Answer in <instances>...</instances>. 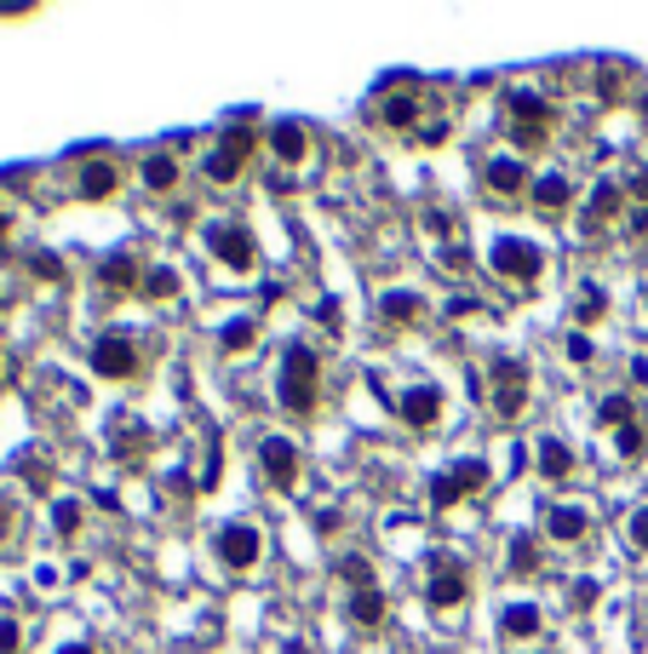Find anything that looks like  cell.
Listing matches in <instances>:
<instances>
[{"instance_id": "1", "label": "cell", "mask_w": 648, "mask_h": 654, "mask_svg": "<svg viewBox=\"0 0 648 654\" xmlns=\"http://www.w3.org/2000/svg\"><path fill=\"white\" fill-rule=\"evenodd\" d=\"M276 396H282V408H287V413H298V420L316 408V396H322V356L311 351V344H287Z\"/></svg>"}, {"instance_id": "2", "label": "cell", "mask_w": 648, "mask_h": 654, "mask_svg": "<svg viewBox=\"0 0 648 654\" xmlns=\"http://www.w3.org/2000/svg\"><path fill=\"white\" fill-rule=\"evenodd\" d=\"M505 110H510V132H517V144H523V150L551 144V127H557L551 98H539V92L517 87V92H505Z\"/></svg>"}, {"instance_id": "3", "label": "cell", "mask_w": 648, "mask_h": 654, "mask_svg": "<svg viewBox=\"0 0 648 654\" xmlns=\"http://www.w3.org/2000/svg\"><path fill=\"white\" fill-rule=\"evenodd\" d=\"M488 402H494V413H499L505 425L523 420V408H528V362L499 356V362L488 368Z\"/></svg>"}, {"instance_id": "4", "label": "cell", "mask_w": 648, "mask_h": 654, "mask_svg": "<svg viewBox=\"0 0 648 654\" xmlns=\"http://www.w3.org/2000/svg\"><path fill=\"white\" fill-rule=\"evenodd\" d=\"M465 597H470V569L459 557H448V551H436L431 580H425V603L436 614H454V608H465Z\"/></svg>"}, {"instance_id": "5", "label": "cell", "mask_w": 648, "mask_h": 654, "mask_svg": "<svg viewBox=\"0 0 648 654\" xmlns=\"http://www.w3.org/2000/svg\"><path fill=\"white\" fill-rule=\"evenodd\" d=\"M201 241H207V253H213L224 270H235V275L259 264V241H253L247 224H224V219H219V224L201 230Z\"/></svg>"}, {"instance_id": "6", "label": "cell", "mask_w": 648, "mask_h": 654, "mask_svg": "<svg viewBox=\"0 0 648 654\" xmlns=\"http://www.w3.org/2000/svg\"><path fill=\"white\" fill-rule=\"evenodd\" d=\"M253 144H259V132L247 127V121H235L230 132H224V144L201 161V172H207L213 184H235L242 179V167H247V155H253Z\"/></svg>"}, {"instance_id": "7", "label": "cell", "mask_w": 648, "mask_h": 654, "mask_svg": "<svg viewBox=\"0 0 648 654\" xmlns=\"http://www.w3.org/2000/svg\"><path fill=\"white\" fill-rule=\"evenodd\" d=\"M494 270L505 275V282H539V270H545V253L534 248V241H523V235H499L494 241Z\"/></svg>"}, {"instance_id": "8", "label": "cell", "mask_w": 648, "mask_h": 654, "mask_svg": "<svg viewBox=\"0 0 648 654\" xmlns=\"http://www.w3.org/2000/svg\"><path fill=\"white\" fill-rule=\"evenodd\" d=\"M213 557L224 563V569H253L259 557H264V540H259V529L253 523H224L219 534H213Z\"/></svg>"}, {"instance_id": "9", "label": "cell", "mask_w": 648, "mask_h": 654, "mask_svg": "<svg viewBox=\"0 0 648 654\" xmlns=\"http://www.w3.org/2000/svg\"><path fill=\"white\" fill-rule=\"evenodd\" d=\"M488 482V465L483 460H465V465H454V471H442V476H431V505L436 511H454L459 500H470L476 489Z\"/></svg>"}, {"instance_id": "10", "label": "cell", "mask_w": 648, "mask_h": 654, "mask_svg": "<svg viewBox=\"0 0 648 654\" xmlns=\"http://www.w3.org/2000/svg\"><path fill=\"white\" fill-rule=\"evenodd\" d=\"M259 471L270 476V489L293 494V489H298V447H293L287 436H264V442H259Z\"/></svg>"}, {"instance_id": "11", "label": "cell", "mask_w": 648, "mask_h": 654, "mask_svg": "<svg viewBox=\"0 0 648 654\" xmlns=\"http://www.w3.org/2000/svg\"><path fill=\"white\" fill-rule=\"evenodd\" d=\"M92 373L98 379H132L139 373V344H132L126 333H104L92 344Z\"/></svg>"}, {"instance_id": "12", "label": "cell", "mask_w": 648, "mask_h": 654, "mask_svg": "<svg viewBox=\"0 0 648 654\" xmlns=\"http://www.w3.org/2000/svg\"><path fill=\"white\" fill-rule=\"evenodd\" d=\"M539 529H545V540H551V545H579V540L591 534V511L586 505H545Z\"/></svg>"}, {"instance_id": "13", "label": "cell", "mask_w": 648, "mask_h": 654, "mask_svg": "<svg viewBox=\"0 0 648 654\" xmlns=\"http://www.w3.org/2000/svg\"><path fill=\"white\" fill-rule=\"evenodd\" d=\"M528 184H534V179H528V167H523L517 155L483 161V190H488V195H505V201H510V195H523Z\"/></svg>"}, {"instance_id": "14", "label": "cell", "mask_w": 648, "mask_h": 654, "mask_svg": "<svg viewBox=\"0 0 648 654\" xmlns=\"http://www.w3.org/2000/svg\"><path fill=\"white\" fill-rule=\"evenodd\" d=\"M391 402H396V413H402L414 431H425V425L442 420V391H436V385H407V391L391 396Z\"/></svg>"}, {"instance_id": "15", "label": "cell", "mask_w": 648, "mask_h": 654, "mask_svg": "<svg viewBox=\"0 0 648 654\" xmlns=\"http://www.w3.org/2000/svg\"><path fill=\"white\" fill-rule=\"evenodd\" d=\"M139 184H144L150 195H173V190L184 184V167H179V155H173V150H150V155H144V167H139Z\"/></svg>"}, {"instance_id": "16", "label": "cell", "mask_w": 648, "mask_h": 654, "mask_svg": "<svg viewBox=\"0 0 648 654\" xmlns=\"http://www.w3.org/2000/svg\"><path fill=\"white\" fill-rule=\"evenodd\" d=\"M379 121L396 127V132L414 127V121H419V87H414V81H396V87L379 98Z\"/></svg>"}, {"instance_id": "17", "label": "cell", "mask_w": 648, "mask_h": 654, "mask_svg": "<svg viewBox=\"0 0 648 654\" xmlns=\"http://www.w3.org/2000/svg\"><path fill=\"white\" fill-rule=\"evenodd\" d=\"M528 201H534L539 219H551V213H563V207L574 201V179H568V172H545V179L528 184Z\"/></svg>"}, {"instance_id": "18", "label": "cell", "mask_w": 648, "mask_h": 654, "mask_svg": "<svg viewBox=\"0 0 648 654\" xmlns=\"http://www.w3.org/2000/svg\"><path fill=\"white\" fill-rule=\"evenodd\" d=\"M539 632H545V614L534 603H505L499 608V637L505 643H534Z\"/></svg>"}, {"instance_id": "19", "label": "cell", "mask_w": 648, "mask_h": 654, "mask_svg": "<svg viewBox=\"0 0 648 654\" xmlns=\"http://www.w3.org/2000/svg\"><path fill=\"white\" fill-rule=\"evenodd\" d=\"M270 150H276L282 167H298L304 155H311V132H304L298 121H276L270 127Z\"/></svg>"}, {"instance_id": "20", "label": "cell", "mask_w": 648, "mask_h": 654, "mask_svg": "<svg viewBox=\"0 0 648 654\" xmlns=\"http://www.w3.org/2000/svg\"><path fill=\"white\" fill-rule=\"evenodd\" d=\"M115 179H121L115 161L98 155V161H81V172H75V190H81L87 201H104V195H115Z\"/></svg>"}, {"instance_id": "21", "label": "cell", "mask_w": 648, "mask_h": 654, "mask_svg": "<svg viewBox=\"0 0 648 654\" xmlns=\"http://www.w3.org/2000/svg\"><path fill=\"white\" fill-rule=\"evenodd\" d=\"M620 207H626V195H620V184H597L591 190V201H586V230H608L614 219H620Z\"/></svg>"}, {"instance_id": "22", "label": "cell", "mask_w": 648, "mask_h": 654, "mask_svg": "<svg viewBox=\"0 0 648 654\" xmlns=\"http://www.w3.org/2000/svg\"><path fill=\"white\" fill-rule=\"evenodd\" d=\"M379 316H385L391 328H414V322L425 316V299L407 293V288H391V293L379 299Z\"/></svg>"}, {"instance_id": "23", "label": "cell", "mask_w": 648, "mask_h": 654, "mask_svg": "<svg viewBox=\"0 0 648 654\" xmlns=\"http://www.w3.org/2000/svg\"><path fill=\"white\" fill-rule=\"evenodd\" d=\"M534 465H539V476H545V482H563V476L574 471V447H568L563 436H539V454H534Z\"/></svg>"}, {"instance_id": "24", "label": "cell", "mask_w": 648, "mask_h": 654, "mask_svg": "<svg viewBox=\"0 0 648 654\" xmlns=\"http://www.w3.org/2000/svg\"><path fill=\"white\" fill-rule=\"evenodd\" d=\"M345 614H351V626L373 632V626H379V620H385V592H379V585H367V592H351Z\"/></svg>"}, {"instance_id": "25", "label": "cell", "mask_w": 648, "mask_h": 654, "mask_svg": "<svg viewBox=\"0 0 648 654\" xmlns=\"http://www.w3.org/2000/svg\"><path fill=\"white\" fill-rule=\"evenodd\" d=\"M144 454H150V431L132 425V420H121V425H115V460L132 465V460H144Z\"/></svg>"}, {"instance_id": "26", "label": "cell", "mask_w": 648, "mask_h": 654, "mask_svg": "<svg viewBox=\"0 0 648 654\" xmlns=\"http://www.w3.org/2000/svg\"><path fill=\"white\" fill-rule=\"evenodd\" d=\"M104 288H115V293H132V288H144V275H139V259H104Z\"/></svg>"}, {"instance_id": "27", "label": "cell", "mask_w": 648, "mask_h": 654, "mask_svg": "<svg viewBox=\"0 0 648 654\" xmlns=\"http://www.w3.org/2000/svg\"><path fill=\"white\" fill-rule=\"evenodd\" d=\"M603 316H608V293H603V288H579V293H574V322L591 328V322H603Z\"/></svg>"}, {"instance_id": "28", "label": "cell", "mask_w": 648, "mask_h": 654, "mask_svg": "<svg viewBox=\"0 0 648 654\" xmlns=\"http://www.w3.org/2000/svg\"><path fill=\"white\" fill-rule=\"evenodd\" d=\"M597 425H614V431H620V425H637V402H631V396H603V402H597Z\"/></svg>"}, {"instance_id": "29", "label": "cell", "mask_w": 648, "mask_h": 654, "mask_svg": "<svg viewBox=\"0 0 648 654\" xmlns=\"http://www.w3.org/2000/svg\"><path fill=\"white\" fill-rule=\"evenodd\" d=\"M253 339H259V322H224V333H219V344H224V351L230 356H242V351H253Z\"/></svg>"}, {"instance_id": "30", "label": "cell", "mask_w": 648, "mask_h": 654, "mask_svg": "<svg viewBox=\"0 0 648 654\" xmlns=\"http://www.w3.org/2000/svg\"><path fill=\"white\" fill-rule=\"evenodd\" d=\"M333 574L345 580L351 592H367V585H373V563H367V557H338V563H333Z\"/></svg>"}, {"instance_id": "31", "label": "cell", "mask_w": 648, "mask_h": 654, "mask_svg": "<svg viewBox=\"0 0 648 654\" xmlns=\"http://www.w3.org/2000/svg\"><path fill=\"white\" fill-rule=\"evenodd\" d=\"M534 569H539V540L517 534V540H510V574H534Z\"/></svg>"}, {"instance_id": "32", "label": "cell", "mask_w": 648, "mask_h": 654, "mask_svg": "<svg viewBox=\"0 0 648 654\" xmlns=\"http://www.w3.org/2000/svg\"><path fill=\"white\" fill-rule=\"evenodd\" d=\"M81 516H87V511H81L75 500H58V505H52V529H58V540H75V534H81Z\"/></svg>"}, {"instance_id": "33", "label": "cell", "mask_w": 648, "mask_h": 654, "mask_svg": "<svg viewBox=\"0 0 648 654\" xmlns=\"http://www.w3.org/2000/svg\"><path fill=\"white\" fill-rule=\"evenodd\" d=\"M173 293H179L173 270H144V299H173Z\"/></svg>"}, {"instance_id": "34", "label": "cell", "mask_w": 648, "mask_h": 654, "mask_svg": "<svg viewBox=\"0 0 648 654\" xmlns=\"http://www.w3.org/2000/svg\"><path fill=\"white\" fill-rule=\"evenodd\" d=\"M648 454V425H620V460H642Z\"/></svg>"}, {"instance_id": "35", "label": "cell", "mask_w": 648, "mask_h": 654, "mask_svg": "<svg viewBox=\"0 0 648 654\" xmlns=\"http://www.w3.org/2000/svg\"><path fill=\"white\" fill-rule=\"evenodd\" d=\"M568 362H574V368H591V362H597L591 333H568Z\"/></svg>"}, {"instance_id": "36", "label": "cell", "mask_w": 648, "mask_h": 654, "mask_svg": "<svg viewBox=\"0 0 648 654\" xmlns=\"http://www.w3.org/2000/svg\"><path fill=\"white\" fill-rule=\"evenodd\" d=\"M626 534H631L637 551H648V505H637V511L626 516Z\"/></svg>"}, {"instance_id": "37", "label": "cell", "mask_w": 648, "mask_h": 654, "mask_svg": "<svg viewBox=\"0 0 648 654\" xmlns=\"http://www.w3.org/2000/svg\"><path fill=\"white\" fill-rule=\"evenodd\" d=\"M29 270H36L41 282H63V264H58V253H36V259H29Z\"/></svg>"}, {"instance_id": "38", "label": "cell", "mask_w": 648, "mask_h": 654, "mask_svg": "<svg viewBox=\"0 0 648 654\" xmlns=\"http://www.w3.org/2000/svg\"><path fill=\"white\" fill-rule=\"evenodd\" d=\"M476 310H483V299H470V293L448 299V316H476Z\"/></svg>"}, {"instance_id": "39", "label": "cell", "mask_w": 648, "mask_h": 654, "mask_svg": "<svg viewBox=\"0 0 648 654\" xmlns=\"http://www.w3.org/2000/svg\"><path fill=\"white\" fill-rule=\"evenodd\" d=\"M0 654H18V620H0Z\"/></svg>"}, {"instance_id": "40", "label": "cell", "mask_w": 648, "mask_h": 654, "mask_svg": "<svg viewBox=\"0 0 648 654\" xmlns=\"http://www.w3.org/2000/svg\"><path fill=\"white\" fill-rule=\"evenodd\" d=\"M591 603H597V585L579 580V585H574V608H591Z\"/></svg>"}, {"instance_id": "41", "label": "cell", "mask_w": 648, "mask_h": 654, "mask_svg": "<svg viewBox=\"0 0 648 654\" xmlns=\"http://www.w3.org/2000/svg\"><path fill=\"white\" fill-rule=\"evenodd\" d=\"M442 264H448V270H465V264H470V253H465V241H459V248H448V253H442Z\"/></svg>"}, {"instance_id": "42", "label": "cell", "mask_w": 648, "mask_h": 654, "mask_svg": "<svg viewBox=\"0 0 648 654\" xmlns=\"http://www.w3.org/2000/svg\"><path fill=\"white\" fill-rule=\"evenodd\" d=\"M316 316H322V322L338 333V304H333V299H322V304H316Z\"/></svg>"}, {"instance_id": "43", "label": "cell", "mask_w": 648, "mask_h": 654, "mask_svg": "<svg viewBox=\"0 0 648 654\" xmlns=\"http://www.w3.org/2000/svg\"><path fill=\"white\" fill-rule=\"evenodd\" d=\"M631 379H637V385L648 391V356H631Z\"/></svg>"}, {"instance_id": "44", "label": "cell", "mask_w": 648, "mask_h": 654, "mask_svg": "<svg viewBox=\"0 0 648 654\" xmlns=\"http://www.w3.org/2000/svg\"><path fill=\"white\" fill-rule=\"evenodd\" d=\"M631 195H637V201H648V167H637V179H631Z\"/></svg>"}, {"instance_id": "45", "label": "cell", "mask_w": 648, "mask_h": 654, "mask_svg": "<svg viewBox=\"0 0 648 654\" xmlns=\"http://www.w3.org/2000/svg\"><path fill=\"white\" fill-rule=\"evenodd\" d=\"M58 654H92V648L87 643H70V648H58Z\"/></svg>"}, {"instance_id": "46", "label": "cell", "mask_w": 648, "mask_h": 654, "mask_svg": "<svg viewBox=\"0 0 648 654\" xmlns=\"http://www.w3.org/2000/svg\"><path fill=\"white\" fill-rule=\"evenodd\" d=\"M7 230H12V219H7V213H0V235H7Z\"/></svg>"}, {"instance_id": "47", "label": "cell", "mask_w": 648, "mask_h": 654, "mask_svg": "<svg viewBox=\"0 0 648 654\" xmlns=\"http://www.w3.org/2000/svg\"><path fill=\"white\" fill-rule=\"evenodd\" d=\"M0 379H7V356H0Z\"/></svg>"}, {"instance_id": "48", "label": "cell", "mask_w": 648, "mask_h": 654, "mask_svg": "<svg viewBox=\"0 0 648 654\" xmlns=\"http://www.w3.org/2000/svg\"><path fill=\"white\" fill-rule=\"evenodd\" d=\"M642 310H648V304H642Z\"/></svg>"}]
</instances>
